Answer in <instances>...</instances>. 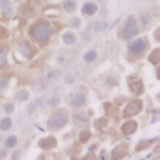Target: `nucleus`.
<instances>
[{
  "label": "nucleus",
  "instance_id": "4be33fe9",
  "mask_svg": "<svg viewBox=\"0 0 160 160\" xmlns=\"http://www.w3.org/2000/svg\"><path fill=\"white\" fill-rule=\"evenodd\" d=\"M8 84H9V80H8V78H6V76H0V90H4V89H6Z\"/></svg>",
  "mask_w": 160,
  "mask_h": 160
},
{
  "label": "nucleus",
  "instance_id": "393cba45",
  "mask_svg": "<svg viewBox=\"0 0 160 160\" xmlns=\"http://www.w3.org/2000/svg\"><path fill=\"white\" fill-rule=\"evenodd\" d=\"M4 109H5L6 112H12V111H14V104H12V102H8Z\"/></svg>",
  "mask_w": 160,
  "mask_h": 160
},
{
  "label": "nucleus",
  "instance_id": "2eb2a0df",
  "mask_svg": "<svg viewBox=\"0 0 160 160\" xmlns=\"http://www.w3.org/2000/svg\"><path fill=\"white\" fill-rule=\"evenodd\" d=\"M62 40L65 41V44H69V45H71V44H74L75 42V35L72 34V32H65L64 34V36H62Z\"/></svg>",
  "mask_w": 160,
  "mask_h": 160
},
{
  "label": "nucleus",
  "instance_id": "2f4dec72",
  "mask_svg": "<svg viewBox=\"0 0 160 160\" xmlns=\"http://www.w3.org/2000/svg\"><path fill=\"white\" fill-rule=\"evenodd\" d=\"M4 155H5V151H2V152H1V154H0V158H2V156H4Z\"/></svg>",
  "mask_w": 160,
  "mask_h": 160
},
{
  "label": "nucleus",
  "instance_id": "5701e85b",
  "mask_svg": "<svg viewBox=\"0 0 160 160\" xmlns=\"http://www.w3.org/2000/svg\"><path fill=\"white\" fill-rule=\"evenodd\" d=\"M5 144H6L8 148L14 146V145L16 144V138H15V136H9V138L6 139V141H5Z\"/></svg>",
  "mask_w": 160,
  "mask_h": 160
},
{
  "label": "nucleus",
  "instance_id": "cd10ccee",
  "mask_svg": "<svg viewBox=\"0 0 160 160\" xmlns=\"http://www.w3.org/2000/svg\"><path fill=\"white\" fill-rule=\"evenodd\" d=\"M70 25L76 28V26L80 25V20H78V19H71V20H70Z\"/></svg>",
  "mask_w": 160,
  "mask_h": 160
},
{
  "label": "nucleus",
  "instance_id": "dca6fc26",
  "mask_svg": "<svg viewBox=\"0 0 160 160\" xmlns=\"http://www.w3.org/2000/svg\"><path fill=\"white\" fill-rule=\"evenodd\" d=\"M62 6H64V10H66V11H74L76 8V4L72 0H66V1H64Z\"/></svg>",
  "mask_w": 160,
  "mask_h": 160
},
{
  "label": "nucleus",
  "instance_id": "bb28decb",
  "mask_svg": "<svg viewBox=\"0 0 160 160\" xmlns=\"http://www.w3.org/2000/svg\"><path fill=\"white\" fill-rule=\"evenodd\" d=\"M74 119H75V120L80 119V121H82V122H85V121H86V118H85V115H84V114H76V115L74 116Z\"/></svg>",
  "mask_w": 160,
  "mask_h": 160
},
{
  "label": "nucleus",
  "instance_id": "f3484780",
  "mask_svg": "<svg viewBox=\"0 0 160 160\" xmlns=\"http://www.w3.org/2000/svg\"><path fill=\"white\" fill-rule=\"evenodd\" d=\"M149 59L151 60L152 64H158L159 60H160V50H159V49H155V50L150 54V58H149Z\"/></svg>",
  "mask_w": 160,
  "mask_h": 160
},
{
  "label": "nucleus",
  "instance_id": "7ed1b4c3",
  "mask_svg": "<svg viewBox=\"0 0 160 160\" xmlns=\"http://www.w3.org/2000/svg\"><path fill=\"white\" fill-rule=\"evenodd\" d=\"M139 32V29H138V24H136V20L134 18L129 19L122 29V36L125 39H131L134 38L136 34Z\"/></svg>",
  "mask_w": 160,
  "mask_h": 160
},
{
  "label": "nucleus",
  "instance_id": "c756f323",
  "mask_svg": "<svg viewBox=\"0 0 160 160\" xmlns=\"http://www.w3.org/2000/svg\"><path fill=\"white\" fill-rule=\"evenodd\" d=\"M84 160H96V158H95V155L89 154V155H86V156L84 158Z\"/></svg>",
  "mask_w": 160,
  "mask_h": 160
},
{
  "label": "nucleus",
  "instance_id": "a211bd4d",
  "mask_svg": "<svg viewBox=\"0 0 160 160\" xmlns=\"http://www.w3.org/2000/svg\"><path fill=\"white\" fill-rule=\"evenodd\" d=\"M10 125H11V120L9 119V118H5V119H2L1 121H0V129L1 130H8L9 128H10Z\"/></svg>",
  "mask_w": 160,
  "mask_h": 160
},
{
  "label": "nucleus",
  "instance_id": "1a4fd4ad",
  "mask_svg": "<svg viewBox=\"0 0 160 160\" xmlns=\"http://www.w3.org/2000/svg\"><path fill=\"white\" fill-rule=\"evenodd\" d=\"M129 85H130V88L134 90L135 94H141V92L144 91L142 82H141L139 79H129Z\"/></svg>",
  "mask_w": 160,
  "mask_h": 160
},
{
  "label": "nucleus",
  "instance_id": "aec40b11",
  "mask_svg": "<svg viewBox=\"0 0 160 160\" xmlns=\"http://www.w3.org/2000/svg\"><path fill=\"white\" fill-rule=\"evenodd\" d=\"M89 138H90V131H89V130H82V131L80 132V135H79V139H80V141H82V142H85L86 140H89Z\"/></svg>",
  "mask_w": 160,
  "mask_h": 160
},
{
  "label": "nucleus",
  "instance_id": "a878e982",
  "mask_svg": "<svg viewBox=\"0 0 160 160\" xmlns=\"http://www.w3.org/2000/svg\"><path fill=\"white\" fill-rule=\"evenodd\" d=\"M59 102H60L59 98H51V99L49 100V105H51V106H55V105H58Z\"/></svg>",
  "mask_w": 160,
  "mask_h": 160
},
{
  "label": "nucleus",
  "instance_id": "f257e3e1",
  "mask_svg": "<svg viewBox=\"0 0 160 160\" xmlns=\"http://www.w3.org/2000/svg\"><path fill=\"white\" fill-rule=\"evenodd\" d=\"M52 34V29L46 22H38L31 28V36L38 41L48 40Z\"/></svg>",
  "mask_w": 160,
  "mask_h": 160
},
{
  "label": "nucleus",
  "instance_id": "ddd939ff",
  "mask_svg": "<svg viewBox=\"0 0 160 160\" xmlns=\"http://www.w3.org/2000/svg\"><path fill=\"white\" fill-rule=\"evenodd\" d=\"M98 10V6L94 4V2H86L84 6H82V12L85 15H94Z\"/></svg>",
  "mask_w": 160,
  "mask_h": 160
},
{
  "label": "nucleus",
  "instance_id": "4468645a",
  "mask_svg": "<svg viewBox=\"0 0 160 160\" xmlns=\"http://www.w3.org/2000/svg\"><path fill=\"white\" fill-rule=\"evenodd\" d=\"M108 26H109V22H108V21H102V20H101V21H98V22H95V24H94V30H95V31H98V32H99V31H104Z\"/></svg>",
  "mask_w": 160,
  "mask_h": 160
},
{
  "label": "nucleus",
  "instance_id": "c85d7f7f",
  "mask_svg": "<svg viewBox=\"0 0 160 160\" xmlns=\"http://www.w3.org/2000/svg\"><path fill=\"white\" fill-rule=\"evenodd\" d=\"M101 120H102V121H96V122H95V126H96V128L106 125V120H105V119H101Z\"/></svg>",
  "mask_w": 160,
  "mask_h": 160
},
{
  "label": "nucleus",
  "instance_id": "6e6552de",
  "mask_svg": "<svg viewBox=\"0 0 160 160\" xmlns=\"http://www.w3.org/2000/svg\"><path fill=\"white\" fill-rule=\"evenodd\" d=\"M126 152H128V146H126V145H119V146H116V148L112 150L111 158H112L114 160H119V159L124 158V156L126 155Z\"/></svg>",
  "mask_w": 160,
  "mask_h": 160
},
{
  "label": "nucleus",
  "instance_id": "412c9836",
  "mask_svg": "<svg viewBox=\"0 0 160 160\" xmlns=\"http://www.w3.org/2000/svg\"><path fill=\"white\" fill-rule=\"evenodd\" d=\"M5 64H6V52L2 49H0V68L5 66Z\"/></svg>",
  "mask_w": 160,
  "mask_h": 160
},
{
  "label": "nucleus",
  "instance_id": "9d476101",
  "mask_svg": "<svg viewBox=\"0 0 160 160\" xmlns=\"http://www.w3.org/2000/svg\"><path fill=\"white\" fill-rule=\"evenodd\" d=\"M19 49H20V52H21L25 58H30V56L32 55V48H31V45H30L29 42H26V41H21V42L19 44Z\"/></svg>",
  "mask_w": 160,
  "mask_h": 160
},
{
  "label": "nucleus",
  "instance_id": "9b49d317",
  "mask_svg": "<svg viewBox=\"0 0 160 160\" xmlns=\"http://www.w3.org/2000/svg\"><path fill=\"white\" fill-rule=\"evenodd\" d=\"M136 122L135 121H128V122H125L124 125H122V128H121V130H122V132L124 134H132L135 130H136Z\"/></svg>",
  "mask_w": 160,
  "mask_h": 160
},
{
  "label": "nucleus",
  "instance_id": "39448f33",
  "mask_svg": "<svg viewBox=\"0 0 160 160\" xmlns=\"http://www.w3.org/2000/svg\"><path fill=\"white\" fill-rule=\"evenodd\" d=\"M141 108H142V102L140 100H132V101H130L128 104V106H126V109L124 111V115L128 116V118L129 116H134L141 110Z\"/></svg>",
  "mask_w": 160,
  "mask_h": 160
},
{
  "label": "nucleus",
  "instance_id": "0eeeda50",
  "mask_svg": "<svg viewBox=\"0 0 160 160\" xmlns=\"http://www.w3.org/2000/svg\"><path fill=\"white\" fill-rule=\"evenodd\" d=\"M0 10H1V15L4 18H8L12 14V5L9 0H0Z\"/></svg>",
  "mask_w": 160,
  "mask_h": 160
},
{
  "label": "nucleus",
  "instance_id": "f8f14e48",
  "mask_svg": "<svg viewBox=\"0 0 160 160\" xmlns=\"http://www.w3.org/2000/svg\"><path fill=\"white\" fill-rule=\"evenodd\" d=\"M55 145H56V141L54 138H46V139L40 140L39 142V146L42 149H50V148H54Z\"/></svg>",
  "mask_w": 160,
  "mask_h": 160
},
{
  "label": "nucleus",
  "instance_id": "473e14b6",
  "mask_svg": "<svg viewBox=\"0 0 160 160\" xmlns=\"http://www.w3.org/2000/svg\"><path fill=\"white\" fill-rule=\"evenodd\" d=\"M38 1H42V0H38Z\"/></svg>",
  "mask_w": 160,
  "mask_h": 160
},
{
  "label": "nucleus",
  "instance_id": "6ab92c4d",
  "mask_svg": "<svg viewBox=\"0 0 160 160\" xmlns=\"http://www.w3.org/2000/svg\"><path fill=\"white\" fill-rule=\"evenodd\" d=\"M95 59H96V52H95L94 50H90V51L86 52L85 56H84V60H85L86 62H90V61H92V60H95Z\"/></svg>",
  "mask_w": 160,
  "mask_h": 160
},
{
  "label": "nucleus",
  "instance_id": "7c9ffc66",
  "mask_svg": "<svg viewBox=\"0 0 160 160\" xmlns=\"http://www.w3.org/2000/svg\"><path fill=\"white\" fill-rule=\"evenodd\" d=\"M18 159V152H15L14 155H12V160H16Z\"/></svg>",
  "mask_w": 160,
  "mask_h": 160
},
{
  "label": "nucleus",
  "instance_id": "423d86ee",
  "mask_svg": "<svg viewBox=\"0 0 160 160\" xmlns=\"http://www.w3.org/2000/svg\"><path fill=\"white\" fill-rule=\"evenodd\" d=\"M69 100H70V102H71V105H72V106H75V108H80V106H82V105L85 104L86 96H85V94H84V92L76 91V92L70 94Z\"/></svg>",
  "mask_w": 160,
  "mask_h": 160
},
{
  "label": "nucleus",
  "instance_id": "20e7f679",
  "mask_svg": "<svg viewBox=\"0 0 160 160\" xmlns=\"http://www.w3.org/2000/svg\"><path fill=\"white\" fill-rule=\"evenodd\" d=\"M146 40L145 39H138L135 41H132L129 45V51L134 55H139L141 52H144V50L146 49Z\"/></svg>",
  "mask_w": 160,
  "mask_h": 160
},
{
  "label": "nucleus",
  "instance_id": "b1692460",
  "mask_svg": "<svg viewBox=\"0 0 160 160\" xmlns=\"http://www.w3.org/2000/svg\"><path fill=\"white\" fill-rule=\"evenodd\" d=\"M28 96H29V92H28L26 90H21L20 94H19V99H20V100H26Z\"/></svg>",
  "mask_w": 160,
  "mask_h": 160
},
{
  "label": "nucleus",
  "instance_id": "f03ea898",
  "mask_svg": "<svg viewBox=\"0 0 160 160\" xmlns=\"http://www.w3.org/2000/svg\"><path fill=\"white\" fill-rule=\"evenodd\" d=\"M68 122V116L64 112H54L50 115L49 121H48V126L50 129H60L62 126H65Z\"/></svg>",
  "mask_w": 160,
  "mask_h": 160
}]
</instances>
